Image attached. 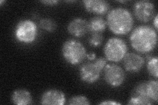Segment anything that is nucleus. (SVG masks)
Returning <instances> with one entry per match:
<instances>
[{"label":"nucleus","mask_w":158,"mask_h":105,"mask_svg":"<svg viewBox=\"0 0 158 105\" xmlns=\"http://www.w3.org/2000/svg\"><path fill=\"white\" fill-rule=\"evenodd\" d=\"M106 21L100 16L94 17L88 22L89 32L92 33H102L106 30Z\"/></svg>","instance_id":"nucleus-15"},{"label":"nucleus","mask_w":158,"mask_h":105,"mask_svg":"<svg viewBox=\"0 0 158 105\" xmlns=\"http://www.w3.org/2000/svg\"><path fill=\"white\" fill-rule=\"evenodd\" d=\"M100 104L101 105H120L121 103H118L117 101H113V100H107V101H102V103H100Z\"/></svg>","instance_id":"nucleus-21"},{"label":"nucleus","mask_w":158,"mask_h":105,"mask_svg":"<svg viewBox=\"0 0 158 105\" xmlns=\"http://www.w3.org/2000/svg\"><path fill=\"white\" fill-rule=\"evenodd\" d=\"M65 95L60 90L52 89L44 92L40 99V104L48 105H63L65 104Z\"/></svg>","instance_id":"nucleus-10"},{"label":"nucleus","mask_w":158,"mask_h":105,"mask_svg":"<svg viewBox=\"0 0 158 105\" xmlns=\"http://www.w3.org/2000/svg\"><path fill=\"white\" fill-rule=\"evenodd\" d=\"M153 24H154V26L155 28V30L157 31L158 29V15L156 14L155 16L154 20V22H153Z\"/></svg>","instance_id":"nucleus-24"},{"label":"nucleus","mask_w":158,"mask_h":105,"mask_svg":"<svg viewBox=\"0 0 158 105\" xmlns=\"http://www.w3.org/2000/svg\"><path fill=\"white\" fill-rule=\"evenodd\" d=\"M3 3H6V2H5V1H0V6H2V4Z\"/></svg>","instance_id":"nucleus-25"},{"label":"nucleus","mask_w":158,"mask_h":105,"mask_svg":"<svg viewBox=\"0 0 158 105\" xmlns=\"http://www.w3.org/2000/svg\"><path fill=\"white\" fill-rule=\"evenodd\" d=\"M11 101L17 105H28L32 103V96L28 90L19 89L13 93Z\"/></svg>","instance_id":"nucleus-14"},{"label":"nucleus","mask_w":158,"mask_h":105,"mask_svg":"<svg viewBox=\"0 0 158 105\" xmlns=\"http://www.w3.org/2000/svg\"><path fill=\"white\" fill-rule=\"evenodd\" d=\"M128 51V46L125 42L119 38H112L106 42L103 53L109 61L117 63L124 59Z\"/></svg>","instance_id":"nucleus-5"},{"label":"nucleus","mask_w":158,"mask_h":105,"mask_svg":"<svg viewBox=\"0 0 158 105\" xmlns=\"http://www.w3.org/2000/svg\"><path fill=\"white\" fill-rule=\"evenodd\" d=\"M67 30L72 36L81 38L89 32L88 22L81 18H74L68 24Z\"/></svg>","instance_id":"nucleus-12"},{"label":"nucleus","mask_w":158,"mask_h":105,"mask_svg":"<svg viewBox=\"0 0 158 105\" xmlns=\"http://www.w3.org/2000/svg\"><path fill=\"white\" fill-rule=\"evenodd\" d=\"M157 61V57H154L149 59L147 64V70L148 72L151 76L155 77L156 78H157L158 76Z\"/></svg>","instance_id":"nucleus-18"},{"label":"nucleus","mask_w":158,"mask_h":105,"mask_svg":"<svg viewBox=\"0 0 158 105\" xmlns=\"http://www.w3.org/2000/svg\"><path fill=\"white\" fill-rule=\"evenodd\" d=\"M106 64L107 59L104 57H99L94 62L83 64L79 69L81 79L86 83H95L100 78Z\"/></svg>","instance_id":"nucleus-4"},{"label":"nucleus","mask_w":158,"mask_h":105,"mask_svg":"<svg viewBox=\"0 0 158 105\" xmlns=\"http://www.w3.org/2000/svg\"><path fill=\"white\" fill-rule=\"evenodd\" d=\"M103 74L106 83L113 87L121 86L125 80V71L120 66L114 63L106 64Z\"/></svg>","instance_id":"nucleus-7"},{"label":"nucleus","mask_w":158,"mask_h":105,"mask_svg":"<svg viewBox=\"0 0 158 105\" xmlns=\"http://www.w3.org/2000/svg\"><path fill=\"white\" fill-rule=\"evenodd\" d=\"M134 13L138 21L148 22L154 18L156 14V7L154 4L151 2L142 0L135 4Z\"/></svg>","instance_id":"nucleus-9"},{"label":"nucleus","mask_w":158,"mask_h":105,"mask_svg":"<svg viewBox=\"0 0 158 105\" xmlns=\"http://www.w3.org/2000/svg\"><path fill=\"white\" fill-rule=\"evenodd\" d=\"M68 104L70 105H88L90 104L88 99L85 96H74L69 100Z\"/></svg>","instance_id":"nucleus-19"},{"label":"nucleus","mask_w":158,"mask_h":105,"mask_svg":"<svg viewBox=\"0 0 158 105\" xmlns=\"http://www.w3.org/2000/svg\"><path fill=\"white\" fill-rule=\"evenodd\" d=\"M106 22L113 34L125 35L131 31L134 25V20L131 13L128 9L117 7L109 12Z\"/></svg>","instance_id":"nucleus-2"},{"label":"nucleus","mask_w":158,"mask_h":105,"mask_svg":"<svg viewBox=\"0 0 158 105\" xmlns=\"http://www.w3.org/2000/svg\"><path fill=\"white\" fill-rule=\"evenodd\" d=\"M39 24L41 28L49 32H54L57 27L55 21L49 18H44L41 19Z\"/></svg>","instance_id":"nucleus-16"},{"label":"nucleus","mask_w":158,"mask_h":105,"mask_svg":"<svg viewBox=\"0 0 158 105\" xmlns=\"http://www.w3.org/2000/svg\"><path fill=\"white\" fill-rule=\"evenodd\" d=\"M153 104L154 103L151 100L140 95H131L128 102V104L129 105H151Z\"/></svg>","instance_id":"nucleus-17"},{"label":"nucleus","mask_w":158,"mask_h":105,"mask_svg":"<svg viewBox=\"0 0 158 105\" xmlns=\"http://www.w3.org/2000/svg\"><path fill=\"white\" fill-rule=\"evenodd\" d=\"M96 54L94 53H91L90 54H87L86 55V57L88 58V59L89 60V61H94V60L96 59Z\"/></svg>","instance_id":"nucleus-23"},{"label":"nucleus","mask_w":158,"mask_h":105,"mask_svg":"<svg viewBox=\"0 0 158 105\" xmlns=\"http://www.w3.org/2000/svg\"><path fill=\"white\" fill-rule=\"evenodd\" d=\"M15 35L20 42L24 43H32L35 40L37 36L36 25L31 20H21L17 24Z\"/></svg>","instance_id":"nucleus-6"},{"label":"nucleus","mask_w":158,"mask_h":105,"mask_svg":"<svg viewBox=\"0 0 158 105\" xmlns=\"http://www.w3.org/2000/svg\"><path fill=\"white\" fill-rule=\"evenodd\" d=\"M103 40V37L102 33H92L91 36L89 39V43H90V46L93 47H99L100 46Z\"/></svg>","instance_id":"nucleus-20"},{"label":"nucleus","mask_w":158,"mask_h":105,"mask_svg":"<svg viewBox=\"0 0 158 105\" xmlns=\"http://www.w3.org/2000/svg\"><path fill=\"white\" fill-rule=\"evenodd\" d=\"M41 3L44 5H46V6H55V5L59 3V2L57 1V0H45V1H41Z\"/></svg>","instance_id":"nucleus-22"},{"label":"nucleus","mask_w":158,"mask_h":105,"mask_svg":"<svg viewBox=\"0 0 158 105\" xmlns=\"http://www.w3.org/2000/svg\"><path fill=\"white\" fill-rule=\"evenodd\" d=\"M61 53L64 59L71 65L81 63L87 55L85 46L74 39H69L65 42L62 46Z\"/></svg>","instance_id":"nucleus-3"},{"label":"nucleus","mask_w":158,"mask_h":105,"mask_svg":"<svg viewBox=\"0 0 158 105\" xmlns=\"http://www.w3.org/2000/svg\"><path fill=\"white\" fill-rule=\"evenodd\" d=\"M83 3L86 11L97 15L105 14L110 7V3L103 0H85L83 1Z\"/></svg>","instance_id":"nucleus-13"},{"label":"nucleus","mask_w":158,"mask_h":105,"mask_svg":"<svg viewBox=\"0 0 158 105\" xmlns=\"http://www.w3.org/2000/svg\"><path fill=\"white\" fill-rule=\"evenodd\" d=\"M158 83L157 80H149L138 83L132 89L131 95H140L151 100L153 103L158 102Z\"/></svg>","instance_id":"nucleus-8"},{"label":"nucleus","mask_w":158,"mask_h":105,"mask_svg":"<svg viewBox=\"0 0 158 105\" xmlns=\"http://www.w3.org/2000/svg\"><path fill=\"white\" fill-rule=\"evenodd\" d=\"M123 60L125 69L129 72H138L140 71L145 63L144 58L135 53H127Z\"/></svg>","instance_id":"nucleus-11"},{"label":"nucleus","mask_w":158,"mask_h":105,"mask_svg":"<svg viewBox=\"0 0 158 105\" xmlns=\"http://www.w3.org/2000/svg\"><path fill=\"white\" fill-rule=\"evenodd\" d=\"M132 48L141 53H148L156 47L157 35L156 30L147 25L136 27L130 36Z\"/></svg>","instance_id":"nucleus-1"}]
</instances>
